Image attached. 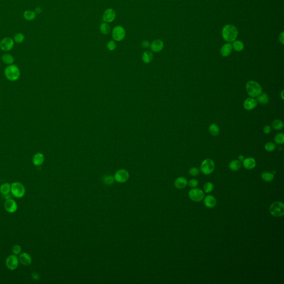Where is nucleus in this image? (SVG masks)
Listing matches in <instances>:
<instances>
[{
    "instance_id": "nucleus-1",
    "label": "nucleus",
    "mask_w": 284,
    "mask_h": 284,
    "mask_svg": "<svg viewBox=\"0 0 284 284\" xmlns=\"http://www.w3.org/2000/svg\"><path fill=\"white\" fill-rule=\"evenodd\" d=\"M238 31L235 26L232 24H227L222 28V36L225 41L232 42L235 41L238 37Z\"/></svg>"
},
{
    "instance_id": "nucleus-2",
    "label": "nucleus",
    "mask_w": 284,
    "mask_h": 284,
    "mask_svg": "<svg viewBox=\"0 0 284 284\" xmlns=\"http://www.w3.org/2000/svg\"><path fill=\"white\" fill-rule=\"evenodd\" d=\"M5 76L7 80L11 82H14L19 80L21 76V72L18 66L15 65H8L4 71Z\"/></svg>"
},
{
    "instance_id": "nucleus-3",
    "label": "nucleus",
    "mask_w": 284,
    "mask_h": 284,
    "mask_svg": "<svg viewBox=\"0 0 284 284\" xmlns=\"http://www.w3.org/2000/svg\"><path fill=\"white\" fill-rule=\"evenodd\" d=\"M246 90L250 96L257 97L262 93V87L259 83L254 80H249L246 84Z\"/></svg>"
},
{
    "instance_id": "nucleus-4",
    "label": "nucleus",
    "mask_w": 284,
    "mask_h": 284,
    "mask_svg": "<svg viewBox=\"0 0 284 284\" xmlns=\"http://www.w3.org/2000/svg\"><path fill=\"white\" fill-rule=\"evenodd\" d=\"M11 193L14 197L22 198L26 194V188L20 182H14L11 184Z\"/></svg>"
},
{
    "instance_id": "nucleus-5",
    "label": "nucleus",
    "mask_w": 284,
    "mask_h": 284,
    "mask_svg": "<svg viewBox=\"0 0 284 284\" xmlns=\"http://www.w3.org/2000/svg\"><path fill=\"white\" fill-rule=\"evenodd\" d=\"M271 214L276 217H280L284 214V205L282 202L275 201L271 205L269 209Z\"/></svg>"
},
{
    "instance_id": "nucleus-6",
    "label": "nucleus",
    "mask_w": 284,
    "mask_h": 284,
    "mask_svg": "<svg viewBox=\"0 0 284 284\" xmlns=\"http://www.w3.org/2000/svg\"><path fill=\"white\" fill-rule=\"evenodd\" d=\"M215 169V163L211 159H206L201 164L200 170L204 175H209Z\"/></svg>"
},
{
    "instance_id": "nucleus-7",
    "label": "nucleus",
    "mask_w": 284,
    "mask_h": 284,
    "mask_svg": "<svg viewBox=\"0 0 284 284\" xmlns=\"http://www.w3.org/2000/svg\"><path fill=\"white\" fill-rule=\"evenodd\" d=\"M6 266L10 270H14L17 268L19 265V260L17 255L12 254L7 257L6 261Z\"/></svg>"
},
{
    "instance_id": "nucleus-8",
    "label": "nucleus",
    "mask_w": 284,
    "mask_h": 284,
    "mask_svg": "<svg viewBox=\"0 0 284 284\" xmlns=\"http://www.w3.org/2000/svg\"><path fill=\"white\" fill-rule=\"evenodd\" d=\"M125 36V28L121 26H115L112 31V37L116 41H121Z\"/></svg>"
},
{
    "instance_id": "nucleus-9",
    "label": "nucleus",
    "mask_w": 284,
    "mask_h": 284,
    "mask_svg": "<svg viewBox=\"0 0 284 284\" xmlns=\"http://www.w3.org/2000/svg\"><path fill=\"white\" fill-rule=\"evenodd\" d=\"M189 197L193 201L198 202L201 201L204 199V193L199 189L194 188L189 192Z\"/></svg>"
},
{
    "instance_id": "nucleus-10",
    "label": "nucleus",
    "mask_w": 284,
    "mask_h": 284,
    "mask_svg": "<svg viewBox=\"0 0 284 284\" xmlns=\"http://www.w3.org/2000/svg\"><path fill=\"white\" fill-rule=\"evenodd\" d=\"M14 47V41L10 37H5L0 42V49L5 52L12 50Z\"/></svg>"
},
{
    "instance_id": "nucleus-11",
    "label": "nucleus",
    "mask_w": 284,
    "mask_h": 284,
    "mask_svg": "<svg viewBox=\"0 0 284 284\" xmlns=\"http://www.w3.org/2000/svg\"><path fill=\"white\" fill-rule=\"evenodd\" d=\"M4 208L6 211L9 213H14L17 211L18 205L16 201L12 199H8L4 203Z\"/></svg>"
},
{
    "instance_id": "nucleus-12",
    "label": "nucleus",
    "mask_w": 284,
    "mask_h": 284,
    "mask_svg": "<svg viewBox=\"0 0 284 284\" xmlns=\"http://www.w3.org/2000/svg\"><path fill=\"white\" fill-rule=\"evenodd\" d=\"M129 177V174L128 171L125 169L119 170L115 175V180L121 183L127 181Z\"/></svg>"
},
{
    "instance_id": "nucleus-13",
    "label": "nucleus",
    "mask_w": 284,
    "mask_h": 284,
    "mask_svg": "<svg viewBox=\"0 0 284 284\" xmlns=\"http://www.w3.org/2000/svg\"><path fill=\"white\" fill-rule=\"evenodd\" d=\"M115 11L112 8H108L104 11L103 14V20L106 22L110 23L115 20Z\"/></svg>"
},
{
    "instance_id": "nucleus-14",
    "label": "nucleus",
    "mask_w": 284,
    "mask_h": 284,
    "mask_svg": "<svg viewBox=\"0 0 284 284\" xmlns=\"http://www.w3.org/2000/svg\"><path fill=\"white\" fill-rule=\"evenodd\" d=\"M18 260L20 263L24 266H29L31 264L32 261L31 255L27 253H21L19 255Z\"/></svg>"
},
{
    "instance_id": "nucleus-15",
    "label": "nucleus",
    "mask_w": 284,
    "mask_h": 284,
    "mask_svg": "<svg viewBox=\"0 0 284 284\" xmlns=\"http://www.w3.org/2000/svg\"><path fill=\"white\" fill-rule=\"evenodd\" d=\"M257 102L255 99L253 97H249L246 99L244 102V107L247 111L253 110L255 108L257 107Z\"/></svg>"
},
{
    "instance_id": "nucleus-16",
    "label": "nucleus",
    "mask_w": 284,
    "mask_h": 284,
    "mask_svg": "<svg viewBox=\"0 0 284 284\" xmlns=\"http://www.w3.org/2000/svg\"><path fill=\"white\" fill-rule=\"evenodd\" d=\"M151 50L154 52H159L163 49L164 47L163 42L159 39H157L152 42L150 45Z\"/></svg>"
},
{
    "instance_id": "nucleus-17",
    "label": "nucleus",
    "mask_w": 284,
    "mask_h": 284,
    "mask_svg": "<svg viewBox=\"0 0 284 284\" xmlns=\"http://www.w3.org/2000/svg\"><path fill=\"white\" fill-rule=\"evenodd\" d=\"M45 162V156L42 153H36L33 156L32 163L35 166H41Z\"/></svg>"
},
{
    "instance_id": "nucleus-18",
    "label": "nucleus",
    "mask_w": 284,
    "mask_h": 284,
    "mask_svg": "<svg viewBox=\"0 0 284 284\" xmlns=\"http://www.w3.org/2000/svg\"><path fill=\"white\" fill-rule=\"evenodd\" d=\"M243 162V166L248 170L253 169L255 167L257 164L255 160L252 157H249L244 159Z\"/></svg>"
},
{
    "instance_id": "nucleus-19",
    "label": "nucleus",
    "mask_w": 284,
    "mask_h": 284,
    "mask_svg": "<svg viewBox=\"0 0 284 284\" xmlns=\"http://www.w3.org/2000/svg\"><path fill=\"white\" fill-rule=\"evenodd\" d=\"M216 204V200L214 197L211 195H207L204 199V204L207 208H214Z\"/></svg>"
},
{
    "instance_id": "nucleus-20",
    "label": "nucleus",
    "mask_w": 284,
    "mask_h": 284,
    "mask_svg": "<svg viewBox=\"0 0 284 284\" xmlns=\"http://www.w3.org/2000/svg\"><path fill=\"white\" fill-rule=\"evenodd\" d=\"M232 45L230 43H226L222 46L220 49V53L224 57L229 56L232 52Z\"/></svg>"
},
{
    "instance_id": "nucleus-21",
    "label": "nucleus",
    "mask_w": 284,
    "mask_h": 284,
    "mask_svg": "<svg viewBox=\"0 0 284 284\" xmlns=\"http://www.w3.org/2000/svg\"><path fill=\"white\" fill-rule=\"evenodd\" d=\"M188 181L187 179L184 177H179L175 180L174 185L178 189H183L187 186Z\"/></svg>"
},
{
    "instance_id": "nucleus-22",
    "label": "nucleus",
    "mask_w": 284,
    "mask_h": 284,
    "mask_svg": "<svg viewBox=\"0 0 284 284\" xmlns=\"http://www.w3.org/2000/svg\"><path fill=\"white\" fill-rule=\"evenodd\" d=\"M257 103H259L260 104L265 105L267 104L269 101V98L268 95L265 93H261L260 95H259L257 97V99H256Z\"/></svg>"
},
{
    "instance_id": "nucleus-23",
    "label": "nucleus",
    "mask_w": 284,
    "mask_h": 284,
    "mask_svg": "<svg viewBox=\"0 0 284 284\" xmlns=\"http://www.w3.org/2000/svg\"><path fill=\"white\" fill-rule=\"evenodd\" d=\"M229 167L232 171H238L241 168V163L239 160H233L229 163Z\"/></svg>"
},
{
    "instance_id": "nucleus-24",
    "label": "nucleus",
    "mask_w": 284,
    "mask_h": 284,
    "mask_svg": "<svg viewBox=\"0 0 284 284\" xmlns=\"http://www.w3.org/2000/svg\"><path fill=\"white\" fill-rule=\"evenodd\" d=\"M11 184L5 183L2 184L0 187V193L4 195L9 194L11 193Z\"/></svg>"
},
{
    "instance_id": "nucleus-25",
    "label": "nucleus",
    "mask_w": 284,
    "mask_h": 284,
    "mask_svg": "<svg viewBox=\"0 0 284 284\" xmlns=\"http://www.w3.org/2000/svg\"><path fill=\"white\" fill-rule=\"evenodd\" d=\"M2 61L5 64L8 66L14 63V57L11 55L9 53H6L2 56Z\"/></svg>"
},
{
    "instance_id": "nucleus-26",
    "label": "nucleus",
    "mask_w": 284,
    "mask_h": 284,
    "mask_svg": "<svg viewBox=\"0 0 284 284\" xmlns=\"http://www.w3.org/2000/svg\"><path fill=\"white\" fill-rule=\"evenodd\" d=\"M153 59V55L150 51H147L143 53L142 55V59L144 62L149 63L152 62Z\"/></svg>"
},
{
    "instance_id": "nucleus-27",
    "label": "nucleus",
    "mask_w": 284,
    "mask_h": 284,
    "mask_svg": "<svg viewBox=\"0 0 284 284\" xmlns=\"http://www.w3.org/2000/svg\"><path fill=\"white\" fill-rule=\"evenodd\" d=\"M24 19L27 21H32L35 20L36 17V14L35 11L31 10H27L24 11Z\"/></svg>"
},
{
    "instance_id": "nucleus-28",
    "label": "nucleus",
    "mask_w": 284,
    "mask_h": 284,
    "mask_svg": "<svg viewBox=\"0 0 284 284\" xmlns=\"http://www.w3.org/2000/svg\"><path fill=\"white\" fill-rule=\"evenodd\" d=\"M209 131L210 132V133L211 134V135L214 136V137H216V136H218V135L219 134V133H220V129H219V127L218 125L216 124H211L209 128Z\"/></svg>"
},
{
    "instance_id": "nucleus-29",
    "label": "nucleus",
    "mask_w": 284,
    "mask_h": 284,
    "mask_svg": "<svg viewBox=\"0 0 284 284\" xmlns=\"http://www.w3.org/2000/svg\"><path fill=\"white\" fill-rule=\"evenodd\" d=\"M232 48L235 50L237 52H240L243 51V49L244 48V45L243 43V42L241 41H234L233 42V44L232 46Z\"/></svg>"
},
{
    "instance_id": "nucleus-30",
    "label": "nucleus",
    "mask_w": 284,
    "mask_h": 284,
    "mask_svg": "<svg viewBox=\"0 0 284 284\" xmlns=\"http://www.w3.org/2000/svg\"><path fill=\"white\" fill-rule=\"evenodd\" d=\"M272 127L276 131H279L283 128L284 123L280 119H276L272 122Z\"/></svg>"
},
{
    "instance_id": "nucleus-31",
    "label": "nucleus",
    "mask_w": 284,
    "mask_h": 284,
    "mask_svg": "<svg viewBox=\"0 0 284 284\" xmlns=\"http://www.w3.org/2000/svg\"><path fill=\"white\" fill-rule=\"evenodd\" d=\"M261 178L266 182H270L274 179V175L273 174L269 172H264L261 174Z\"/></svg>"
},
{
    "instance_id": "nucleus-32",
    "label": "nucleus",
    "mask_w": 284,
    "mask_h": 284,
    "mask_svg": "<svg viewBox=\"0 0 284 284\" xmlns=\"http://www.w3.org/2000/svg\"><path fill=\"white\" fill-rule=\"evenodd\" d=\"M100 31L103 35H107L110 32L111 28L109 25L107 23H102L100 26Z\"/></svg>"
},
{
    "instance_id": "nucleus-33",
    "label": "nucleus",
    "mask_w": 284,
    "mask_h": 284,
    "mask_svg": "<svg viewBox=\"0 0 284 284\" xmlns=\"http://www.w3.org/2000/svg\"><path fill=\"white\" fill-rule=\"evenodd\" d=\"M274 140L278 144H282L284 143V134L282 133H279L275 135Z\"/></svg>"
},
{
    "instance_id": "nucleus-34",
    "label": "nucleus",
    "mask_w": 284,
    "mask_h": 284,
    "mask_svg": "<svg viewBox=\"0 0 284 284\" xmlns=\"http://www.w3.org/2000/svg\"><path fill=\"white\" fill-rule=\"evenodd\" d=\"M24 36L22 33H18L14 35V41L17 43H21L24 41Z\"/></svg>"
},
{
    "instance_id": "nucleus-35",
    "label": "nucleus",
    "mask_w": 284,
    "mask_h": 284,
    "mask_svg": "<svg viewBox=\"0 0 284 284\" xmlns=\"http://www.w3.org/2000/svg\"><path fill=\"white\" fill-rule=\"evenodd\" d=\"M204 189L205 192L207 193H211L213 190L214 189L213 184L211 183V182H208V183L205 184L204 186Z\"/></svg>"
},
{
    "instance_id": "nucleus-36",
    "label": "nucleus",
    "mask_w": 284,
    "mask_h": 284,
    "mask_svg": "<svg viewBox=\"0 0 284 284\" xmlns=\"http://www.w3.org/2000/svg\"><path fill=\"white\" fill-rule=\"evenodd\" d=\"M276 148V146L273 142H268L265 145V149L267 152H273Z\"/></svg>"
},
{
    "instance_id": "nucleus-37",
    "label": "nucleus",
    "mask_w": 284,
    "mask_h": 284,
    "mask_svg": "<svg viewBox=\"0 0 284 284\" xmlns=\"http://www.w3.org/2000/svg\"><path fill=\"white\" fill-rule=\"evenodd\" d=\"M12 252L13 254L19 255L22 253V248L19 245H14L12 248Z\"/></svg>"
},
{
    "instance_id": "nucleus-38",
    "label": "nucleus",
    "mask_w": 284,
    "mask_h": 284,
    "mask_svg": "<svg viewBox=\"0 0 284 284\" xmlns=\"http://www.w3.org/2000/svg\"><path fill=\"white\" fill-rule=\"evenodd\" d=\"M107 47L109 51H114L116 48V43L114 41H110L108 42Z\"/></svg>"
},
{
    "instance_id": "nucleus-39",
    "label": "nucleus",
    "mask_w": 284,
    "mask_h": 284,
    "mask_svg": "<svg viewBox=\"0 0 284 284\" xmlns=\"http://www.w3.org/2000/svg\"><path fill=\"white\" fill-rule=\"evenodd\" d=\"M189 174H191V175H192L193 177H196L199 173V170L198 169V168H196V167H193V168H191V169H189Z\"/></svg>"
},
{
    "instance_id": "nucleus-40",
    "label": "nucleus",
    "mask_w": 284,
    "mask_h": 284,
    "mask_svg": "<svg viewBox=\"0 0 284 284\" xmlns=\"http://www.w3.org/2000/svg\"><path fill=\"white\" fill-rule=\"evenodd\" d=\"M103 181L104 183L109 185L114 182V178L112 176H106L103 178Z\"/></svg>"
},
{
    "instance_id": "nucleus-41",
    "label": "nucleus",
    "mask_w": 284,
    "mask_h": 284,
    "mask_svg": "<svg viewBox=\"0 0 284 284\" xmlns=\"http://www.w3.org/2000/svg\"><path fill=\"white\" fill-rule=\"evenodd\" d=\"M189 185L191 188L197 187L198 185V181L195 179H191L189 181Z\"/></svg>"
},
{
    "instance_id": "nucleus-42",
    "label": "nucleus",
    "mask_w": 284,
    "mask_h": 284,
    "mask_svg": "<svg viewBox=\"0 0 284 284\" xmlns=\"http://www.w3.org/2000/svg\"><path fill=\"white\" fill-rule=\"evenodd\" d=\"M263 132L265 134H270L271 132V127L270 125H267L265 126H264L263 128Z\"/></svg>"
},
{
    "instance_id": "nucleus-43",
    "label": "nucleus",
    "mask_w": 284,
    "mask_h": 284,
    "mask_svg": "<svg viewBox=\"0 0 284 284\" xmlns=\"http://www.w3.org/2000/svg\"><path fill=\"white\" fill-rule=\"evenodd\" d=\"M142 46L143 48H148V47H149V46H150L149 42L147 41V40L143 41L142 42Z\"/></svg>"
},
{
    "instance_id": "nucleus-44",
    "label": "nucleus",
    "mask_w": 284,
    "mask_h": 284,
    "mask_svg": "<svg viewBox=\"0 0 284 284\" xmlns=\"http://www.w3.org/2000/svg\"><path fill=\"white\" fill-rule=\"evenodd\" d=\"M279 41L280 42L282 45H284V32H282L279 35Z\"/></svg>"
},
{
    "instance_id": "nucleus-45",
    "label": "nucleus",
    "mask_w": 284,
    "mask_h": 284,
    "mask_svg": "<svg viewBox=\"0 0 284 284\" xmlns=\"http://www.w3.org/2000/svg\"><path fill=\"white\" fill-rule=\"evenodd\" d=\"M32 277L33 279H34L35 280H38L39 276V275H38V274H37V273L35 272V273H33L32 274Z\"/></svg>"
},
{
    "instance_id": "nucleus-46",
    "label": "nucleus",
    "mask_w": 284,
    "mask_h": 284,
    "mask_svg": "<svg viewBox=\"0 0 284 284\" xmlns=\"http://www.w3.org/2000/svg\"><path fill=\"white\" fill-rule=\"evenodd\" d=\"M35 12L36 14H41L42 12L41 8L39 7H37V8H35Z\"/></svg>"
},
{
    "instance_id": "nucleus-47",
    "label": "nucleus",
    "mask_w": 284,
    "mask_h": 284,
    "mask_svg": "<svg viewBox=\"0 0 284 284\" xmlns=\"http://www.w3.org/2000/svg\"><path fill=\"white\" fill-rule=\"evenodd\" d=\"M238 159H239V160L240 162H243L245 158H244V156L243 155H240V156H238Z\"/></svg>"
}]
</instances>
